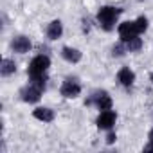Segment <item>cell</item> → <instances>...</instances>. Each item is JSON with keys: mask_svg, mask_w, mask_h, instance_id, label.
Masks as SVG:
<instances>
[{"mask_svg": "<svg viewBox=\"0 0 153 153\" xmlns=\"http://www.w3.org/2000/svg\"><path fill=\"white\" fill-rule=\"evenodd\" d=\"M119 15H121V9L112 7V6H105V7L99 9V13H97V20H99V24H101L103 29L110 31V29L114 27V24L117 22V16H119Z\"/></svg>", "mask_w": 153, "mask_h": 153, "instance_id": "6da1fadb", "label": "cell"}, {"mask_svg": "<svg viewBox=\"0 0 153 153\" xmlns=\"http://www.w3.org/2000/svg\"><path fill=\"white\" fill-rule=\"evenodd\" d=\"M49 67H51V59H49V56L40 54V56L33 58V61L29 63V68H27L29 78H33V76H43V74L47 72Z\"/></svg>", "mask_w": 153, "mask_h": 153, "instance_id": "7a4b0ae2", "label": "cell"}, {"mask_svg": "<svg viewBox=\"0 0 153 153\" xmlns=\"http://www.w3.org/2000/svg\"><path fill=\"white\" fill-rule=\"evenodd\" d=\"M81 92V85L76 81V79H65L63 85H61V96L67 97V99H74L78 97Z\"/></svg>", "mask_w": 153, "mask_h": 153, "instance_id": "3957f363", "label": "cell"}, {"mask_svg": "<svg viewBox=\"0 0 153 153\" xmlns=\"http://www.w3.org/2000/svg\"><path fill=\"white\" fill-rule=\"evenodd\" d=\"M42 92H43V88H40V87L34 85V83H29V85L22 90V97H24V101H27V103H36V101H40Z\"/></svg>", "mask_w": 153, "mask_h": 153, "instance_id": "277c9868", "label": "cell"}, {"mask_svg": "<svg viewBox=\"0 0 153 153\" xmlns=\"http://www.w3.org/2000/svg\"><path fill=\"white\" fill-rule=\"evenodd\" d=\"M137 34H139V29H137L135 22H123L119 25V36H121L123 42H128L130 38H133Z\"/></svg>", "mask_w": 153, "mask_h": 153, "instance_id": "5b68a950", "label": "cell"}, {"mask_svg": "<svg viewBox=\"0 0 153 153\" xmlns=\"http://www.w3.org/2000/svg\"><path fill=\"white\" fill-rule=\"evenodd\" d=\"M115 119H117V115L112 110H103L99 114V117H97V126L101 130H110L115 124Z\"/></svg>", "mask_w": 153, "mask_h": 153, "instance_id": "8992f818", "label": "cell"}, {"mask_svg": "<svg viewBox=\"0 0 153 153\" xmlns=\"http://www.w3.org/2000/svg\"><path fill=\"white\" fill-rule=\"evenodd\" d=\"M88 103H94L101 112H103V110H110V108H112V99H110V96H108L106 92H97V94H94V96H92V99H90Z\"/></svg>", "mask_w": 153, "mask_h": 153, "instance_id": "52a82bcc", "label": "cell"}, {"mask_svg": "<svg viewBox=\"0 0 153 153\" xmlns=\"http://www.w3.org/2000/svg\"><path fill=\"white\" fill-rule=\"evenodd\" d=\"M11 47H13L15 52L25 54V52H29V49H31V40H29L27 36H16V38L13 40Z\"/></svg>", "mask_w": 153, "mask_h": 153, "instance_id": "ba28073f", "label": "cell"}, {"mask_svg": "<svg viewBox=\"0 0 153 153\" xmlns=\"http://www.w3.org/2000/svg\"><path fill=\"white\" fill-rule=\"evenodd\" d=\"M117 79L121 81V85H124V87H131L133 81H135V74H133L130 68H121L119 74H117Z\"/></svg>", "mask_w": 153, "mask_h": 153, "instance_id": "9c48e42d", "label": "cell"}, {"mask_svg": "<svg viewBox=\"0 0 153 153\" xmlns=\"http://www.w3.org/2000/svg\"><path fill=\"white\" fill-rule=\"evenodd\" d=\"M61 33H63V25H61L59 20H54V22L49 24V27H47V36H49V40H58V38L61 36Z\"/></svg>", "mask_w": 153, "mask_h": 153, "instance_id": "30bf717a", "label": "cell"}, {"mask_svg": "<svg viewBox=\"0 0 153 153\" xmlns=\"http://www.w3.org/2000/svg\"><path fill=\"white\" fill-rule=\"evenodd\" d=\"M61 54H63V58H65L67 61H70V63H78V61L81 59V52H79L78 49H72V47H63Z\"/></svg>", "mask_w": 153, "mask_h": 153, "instance_id": "8fae6325", "label": "cell"}, {"mask_svg": "<svg viewBox=\"0 0 153 153\" xmlns=\"http://www.w3.org/2000/svg\"><path fill=\"white\" fill-rule=\"evenodd\" d=\"M38 121H43V123H51L54 119V112L51 108H36L34 114H33Z\"/></svg>", "mask_w": 153, "mask_h": 153, "instance_id": "7c38bea8", "label": "cell"}, {"mask_svg": "<svg viewBox=\"0 0 153 153\" xmlns=\"http://www.w3.org/2000/svg\"><path fill=\"white\" fill-rule=\"evenodd\" d=\"M15 70H16V65H15L13 59H2L0 74H2V76H11V74H15Z\"/></svg>", "mask_w": 153, "mask_h": 153, "instance_id": "4fadbf2b", "label": "cell"}, {"mask_svg": "<svg viewBox=\"0 0 153 153\" xmlns=\"http://www.w3.org/2000/svg\"><path fill=\"white\" fill-rule=\"evenodd\" d=\"M124 43H126V51H130V52H135V51H139V49L142 47V42H140V38H137V36L130 38V40L124 42Z\"/></svg>", "mask_w": 153, "mask_h": 153, "instance_id": "5bb4252c", "label": "cell"}, {"mask_svg": "<svg viewBox=\"0 0 153 153\" xmlns=\"http://www.w3.org/2000/svg\"><path fill=\"white\" fill-rule=\"evenodd\" d=\"M135 24H137L139 33H144V31L148 29V18H146V16H139V18L135 20Z\"/></svg>", "mask_w": 153, "mask_h": 153, "instance_id": "9a60e30c", "label": "cell"}, {"mask_svg": "<svg viewBox=\"0 0 153 153\" xmlns=\"http://www.w3.org/2000/svg\"><path fill=\"white\" fill-rule=\"evenodd\" d=\"M124 51H126V45H114V49H112V52H114V56H123L124 54Z\"/></svg>", "mask_w": 153, "mask_h": 153, "instance_id": "2e32d148", "label": "cell"}, {"mask_svg": "<svg viewBox=\"0 0 153 153\" xmlns=\"http://www.w3.org/2000/svg\"><path fill=\"white\" fill-rule=\"evenodd\" d=\"M115 139H117V137H115V133H108V137H106V142H108V144H112Z\"/></svg>", "mask_w": 153, "mask_h": 153, "instance_id": "e0dca14e", "label": "cell"}, {"mask_svg": "<svg viewBox=\"0 0 153 153\" xmlns=\"http://www.w3.org/2000/svg\"><path fill=\"white\" fill-rule=\"evenodd\" d=\"M144 151H153V142H149V144L144 148Z\"/></svg>", "mask_w": 153, "mask_h": 153, "instance_id": "ac0fdd59", "label": "cell"}, {"mask_svg": "<svg viewBox=\"0 0 153 153\" xmlns=\"http://www.w3.org/2000/svg\"><path fill=\"white\" fill-rule=\"evenodd\" d=\"M148 139H149V142H153V128L149 130V135H148Z\"/></svg>", "mask_w": 153, "mask_h": 153, "instance_id": "d6986e66", "label": "cell"}, {"mask_svg": "<svg viewBox=\"0 0 153 153\" xmlns=\"http://www.w3.org/2000/svg\"><path fill=\"white\" fill-rule=\"evenodd\" d=\"M151 81H153V74H151Z\"/></svg>", "mask_w": 153, "mask_h": 153, "instance_id": "ffe728a7", "label": "cell"}]
</instances>
